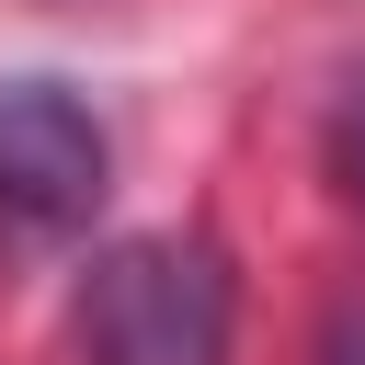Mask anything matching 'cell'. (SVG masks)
<instances>
[{
  "mask_svg": "<svg viewBox=\"0 0 365 365\" xmlns=\"http://www.w3.org/2000/svg\"><path fill=\"white\" fill-rule=\"evenodd\" d=\"M80 365H228V262L205 240H114L80 285Z\"/></svg>",
  "mask_w": 365,
  "mask_h": 365,
  "instance_id": "cell-1",
  "label": "cell"
},
{
  "mask_svg": "<svg viewBox=\"0 0 365 365\" xmlns=\"http://www.w3.org/2000/svg\"><path fill=\"white\" fill-rule=\"evenodd\" d=\"M103 182H114V148H103L91 103L57 80H0V240H23V251L80 240L103 217Z\"/></svg>",
  "mask_w": 365,
  "mask_h": 365,
  "instance_id": "cell-2",
  "label": "cell"
},
{
  "mask_svg": "<svg viewBox=\"0 0 365 365\" xmlns=\"http://www.w3.org/2000/svg\"><path fill=\"white\" fill-rule=\"evenodd\" d=\"M331 182L365 205V80L342 91V114H331Z\"/></svg>",
  "mask_w": 365,
  "mask_h": 365,
  "instance_id": "cell-3",
  "label": "cell"
},
{
  "mask_svg": "<svg viewBox=\"0 0 365 365\" xmlns=\"http://www.w3.org/2000/svg\"><path fill=\"white\" fill-rule=\"evenodd\" d=\"M319 365H365V297H342V308H331V331H319Z\"/></svg>",
  "mask_w": 365,
  "mask_h": 365,
  "instance_id": "cell-4",
  "label": "cell"
}]
</instances>
